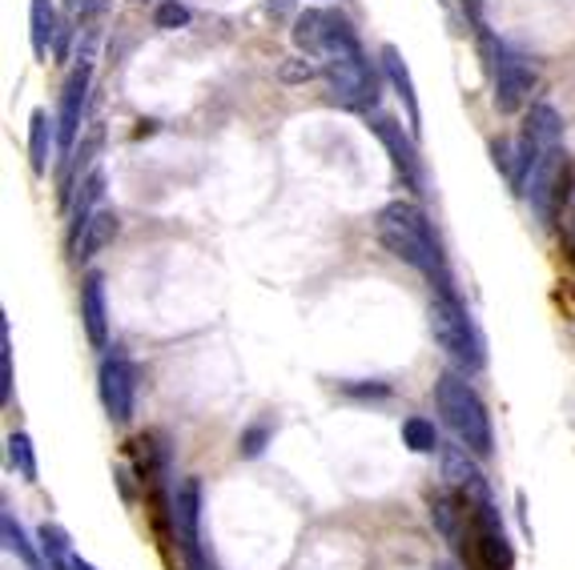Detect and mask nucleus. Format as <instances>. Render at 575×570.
<instances>
[{
    "label": "nucleus",
    "instance_id": "obj_3",
    "mask_svg": "<svg viewBox=\"0 0 575 570\" xmlns=\"http://www.w3.org/2000/svg\"><path fill=\"white\" fill-rule=\"evenodd\" d=\"M435 402L454 434V442H463L471 454H491L495 450V434H491V418H487L483 398L475 394V386L463 373H442L435 382Z\"/></svg>",
    "mask_w": 575,
    "mask_h": 570
},
{
    "label": "nucleus",
    "instance_id": "obj_24",
    "mask_svg": "<svg viewBox=\"0 0 575 570\" xmlns=\"http://www.w3.org/2000/svg\"><path fill=\"white\" fill-rule=\"evenodd\" d=\"M0 386H4V407H12V329H9V318H0Z\"/></svg>",
    "mask_w": 575,
    "mask_h": 570
},
{
    "label": "nucleus",
    "instance_id": "obj_26",
    "mask_svg": "<svg viewBox=\"0 0 575 570\" xmlns=\"http://www.w3.org/2000/svg\"><path fill=\"white\" fill-rule=\"evenodd\" d=\"M154 24L157 29H181V24H189V9L177 4V0H166V4H157Z\"/></svg>",
    "mask_w": 575,
    "mask_h": 570
},
{
    "label": "nucleus",
    "instance_id": "obj_14",
    "mask_svg": "<svg viewBox=\"0 0 575 570\" xmlns=\"http://www.w3.org/2000/svg\"><path fill=\"white\" fill-rule=\"evenodd\" d=\"M383 68H387V81L395 85V93L402 97V109H407V122H410V133L419 137L422 133V109H419V93H415V77H410L407 61L398 53L395 44L383 49Z\"/></svg>",
    "mask_w": 575,
    "mask_h": 570
},
{
    "label": "nucleus",
    "instance_id": "obj_16",
    "mask_svg": "<svg viewBox=\"0 0 575 570\" xmlns=\"http://www.w3.org/2000/svg\"><path fill=\"white\" fill-rule=\"evenodd\" d=\"M117 230H122L117 213H113V209H97V213L85 221V230L77 233V257H81V262H88L93 253L105 250V245L117 238Z\"/></svg>",
    "mask_w": 575,
    "mask_h": 570
},
{
    "label": "nucleus",
    "instance_id": "obj_1",
    "mask_svg": "<svg viewBox=\"0 0 575 570\" xmlns=\"http://www.w3.org/2000/svg\"><path fill=\"white\" fill-rule=\"evenodd\" d=\"M375 233L378 245L390 257H398L402 265L419 270L422 277L439 282V289H447V265H442L439 238H435L431 221H427V213L415 201H390V205L378 209Z\"/></svg>",
    "mask_w": 575,
    "mask_h": 570
},
{
    "label": "nucleus",
    "instance_id": "obj_6",
    "mask_svg": "<svg viewBox=\"0 0 575 570\" xmlns=\"http://www.w3.org/2000/svg\"><path fill=\"white\" fill-rule=\"evenodd\" d=\"M88 81H93V61L85 56L69 73L65 88H61V113H56V154H61V161H69L73 145H77L81 117H85V101H88Z\"/></svg>",
    "mask_w": 575,
    "mask_h": 570
},
{
    "label": "nucleus",
    "instance_id": "obj_9",
    "mask_svg": "<svg viewBox=\"0 0 575 570\" xmlns=\"http://www.w3.org/2000/svg\"><path fill=\"white\" fill-rule=\"evenodd\" d=\"M560 198H564V149H552V154H540L531 165L527 201L540 213V221H552Z\"/></svg>",
    "mask_w": 575,
    "mask_h": 570
},
{
    "label": "nucleus",
    "instance_id": "obj_17",
    "mask_svg": "<svg viewBox=\"0 0 575 570\" xmlns=\"http://www.w3.org/2000/svg\"><path fill=\"white\" fill-rule=\"evenodd\" d=\"M29 36H33L36 61H44V56H49V44H53V36H61V33H56L53 0H33V4H29Z\"/></svg>",
    "mask_w": 575,
    "mask_h": 570
},
{
    "label": "nucleus",
    "instance_id": "obj_12",
    "mask_svg": "<svg viewBox=\"0 0 575 570\" xmlns=\"http://www.w3.org/2000/svg\"><path fill=\"white\" fill-rule=\"evenodd\" d=\"M523 137H527V145L535 149V157L552 154V149H564V117H560L547 101H540V105H531L527 109Z\"/></svg>",
    "mask_w": 575,
    "mask_h": 570
},
{
    "label": "nucleus",
    "instance_id": "obj_11",
    "mask_svg": "<svg viewBox=\"0 0 575 570\" xmlns=\"http://www.w3.org/2000/svg\"><path fill=\"white\" fill-rule=\"evenodd\" d=\"M198 510H201V483L198 478H186V483L177 486V498H174V527H177V538H181V550H186L189 562H194V570H201Z\"/></svg>",
    "mask_w": 575,
    "mask_h": 570
},
{
    "label": "nucleus",
    "instance_id": "obj_10",
    "mask_svg": "<svg viewBox=\"0 0 575 570\" xmlns=\"http://www.w3.org/2000/svg\"><path fill=\"white\" fill-rule=\"evenodd\" d=\"M442 478H447V490H454L467 503H491L483 471L475 466V458H471V450L463 442L442 446Z\"/></svg>",
    "mask_w": 575,
    "mask_h": 570
},
{
    "label": "nucleus",
    "instance_id": "obj_15",
    "mask_svg": "<svg viewBox=\"0 0 575 570\" xmlns=\"http://www.w3.org/2000/svg\"><path fill=\"white\" fill-rule=\"evenodd\" d=\"M334 21H338V17H334V12H322V9L299 12V21H294V29H290L294 49L318 61L322 49H326V41H331V33H334Z\"/></svg>",
    "mask_w": 575,
    "mask_h": 570
},
{
    "label": "nucleus",
    "instance_id": "obj_7",
    "mask_svg": "<svg viewBox=\"0 0 575 570\" xmlns=\"http://www.w3.org/2000/svg\"><path fill=\"white\" fill-rule=\"evenodd\" d=\"M370 133H375L378 141H383V149L390 154V165H395V173L402 177V186L422 193V189H427V173H422L415 137H407L402 125H398L395 117H387V113H375V117H370Z\"/></svg>",
    "mask_w": 575,
    "mask_h": 570
},
{
    "label": "nucleus",
    "instance_id": "obj_27",
    "mask_svg": "<svg viewBox=\"0 0 575 570\" xmlns=\"http://www.w3.org/2000/svg\"><path fill=\"white\" fill-rule=\"evenodd\" d=\"M73 570H97V567H88L85 559H77V562H73Z\"/></svg>",
    "mask_w": 575,
    "mask_h": 570
},
{
    "label": "nucleus",
    "instance_id": "obj_5",
    "mask_svg": "<svg viewBox=\"0 0 575 570\" xmlns=\"http://www.w3.org/2000/svg\"><path fill=\"white\" fill-rule=\"evenodd\" d=\"M97 390H101L105 414H109L117 426H125L133 418V407H137V366H133L125 353H109V358L101 362Z\"/></svg>",
    "mask_w": 575,
    "mask_h": 570
},
{
    "label": "nucleus",
    "instance_id": "obj_4",
    "mask_svg": "<svg viewBox=\"0 0 575 570\" xmlns=\"http://www.w3.org/2000/svg\"><path fill=\"white\" fill-rule=\"evenodd\" d=\"M427 321H431V338L442 350V358L463 373L483 370V338H479L475 321L459 306V297L451 289H439L431 297V309H427Z\"/></svg>",
    "mask_w": 575,
    "mask_h": 570
},
{
    "label": "nucleus",
    "instance_id": "obj_13",
    "mask_svg": "<svg viewBox=\"0 0 575 570\" xmlns=\"http://www.w3.org/2000/svg\"><path fill=\"white\" fill-rule=\"evenodd\" d=\"M81 318H85V334L93 346H105L109 341V306H105V277L88 274L85 289H81Z\"/></svg>",
    "mask_w": 575,
    "mask_h": 570
},
{
    "label": "nucleus",
    "instance_id": "obj_8",
    "mask_svg": "<svg viewBox=\"0 0 575 570\" xmlns=\"http://www.w3.org/2000/svg\"><path fill=\"white\" fill-rule=\"evenodd\" d=\"M535 88V65L511 44H495V109L515 113Z\"/></svg>",
    "mask_w": 575,
    "mask_h": 570
},
{
    "label": "nucleus",
    "instance_id": "obj_18",
    "mask_svg": "<svg viewBox=\"0 0 575 570\" xmlns=\"http://www.w3.org/2000/svg\"><path fill=\"white\" fill-rule=\"evenodd\" d=\"M53 117L44 109H33V117H29V157H33V173L41 177L44 169H49V149H53Z\"/></svg>",
    "mask_w": 575,
    "mask_h": 570
},
{
    "label": "nucleus",
    "instance_id": "obj_21",
    "mask_svg": "<svg viewBox=\"0 0 575 570\" xmlns=\"http://www.w3.org/2000/svg\"><path fill=\"white\" fill-rule=\"evenodd\" d=\"M101 193H105V173L101 169H93V173L85 177V186H81V193H77V205H73V230H85V221L97 213V201H101Z\"/></svg>",
    "mask_w": 575,
    "mask_h": 570
},
{
    "label": "nucleus",
    "instance_id": "obj_29",
    "mask_svg": "<svg viewBox=\"0 0 575 570\" xmlns=\"http://www.w3.org/2000/svg\"><path fill=\"white\" fill-rule=\"evenodd\" d=\"M69 9H85V0H69Z\"/></svg>",
    "mask_w": 575,
    "mask_h": 570
},
{
    "label": "nucleus",
    "instance_id": "obj_28",
    "mask_svg": "<svg viewBox=\"0 0 575 570\" xmlns=\"http://www.w3.org/2000/svg\"><path fill=\"white\" fill-rule=\"evenodd\" d=\"M270 9H274V12H282V9H286V0H270Z\"/></svg>",
    "mask_w": 575,
    "mask_h": 570
},
{
    "label": "nucleus",
    "instance_id": "obj_20",
    "mask_svg": "<svg viewBox=\"0 0 575 570\" xmlns=\"http://www.w3.org/2000/svg\"><path fill=\"white\" fill-rule=\"evenodd\" d=\"M0 535H4V550H9V555H17L24 567H36V562H41V547H33V542L24 538L21 522H17V515H12V510H4V515H0Z\"/></svg>",
    "mask_w": 575,
    "mask_h": 570
},
{
    "label": "nucleus",
    "instance_id": "obj_22",
    "mask_svg": "<svg viewBox=\"0 0 575 570\" xmlns=\"http://www.w3.org/2000/svg\"><path fill=\"white\" fill-rule=\"evenodd\" d=\"M9 462L24 483H36V450H33V439H29L24 430H12L9 434Z\"/></svg>",
    "mask_w": 575,
    "mask_h": 570
},
{
    "label": "nucleus",
    "instance_id": "obj_25",
    "mask_svg": "<svg viewBox=\"0 0 575 570\" xmlns=\"http://www.w3.org/2000/svg\"><path fill=\"white\" fill-rule=\"evenodd\" d=\"M265 439H270V422H254V426L242 434V442H238V454H242V458H258L265 450Z\"/></svg>",
    "mask_w": 575,
    "mask_h": 570
},
{
    "label": "nucleus",
    "instance_id": "obj_19",
    "mask_svg": "<svg viewBox=\"0 0 575 570\" xmlns=\"http://www.w3.org/2000/svg\"><path fill=\"white\" fill-rule=\"evenodd\" d=\"M36 542H41V559L49 562V570H73V547H69V535L56 522H41L36 530Z\"/></svg>",
    "mask_w": 575,
    "mask_h": 570
},
{
    "label": "nucleus",
    "instance_id": "obj_2",
    "mask_svg": "<svg viewBox=\"0 0 575 570\" xmlns=\"http://www.w3.org/2000/svg\"><path fill=\"white\" fill-rule=\"evenodd\" d=\"M322 77L331 85V97L343 105V109H354V113H366L378 105V77L370 61H366L363 44L358 36L351 33V24L338 17L334 21V33L322 49Z\"/></svg>",
    "mask_w": 575,
    "mask_h": 570
},
{
    "label": "nucleus",
    "instance_id": "obj_23",
    "mask_svg": "<svg viewBox=\"0 0 575 570\" xmlns=\"http://www.w3.org/2000/svg\"><path fill=\"white\" fill-rule=\"evenodd\" d=\"M402 442H407L410 454H435L439 446V434H435V422L427 418H407L402 422Z\"/></svg>",
    "mask_w": 575,
    "mask_h": 570
}]
</instances>
